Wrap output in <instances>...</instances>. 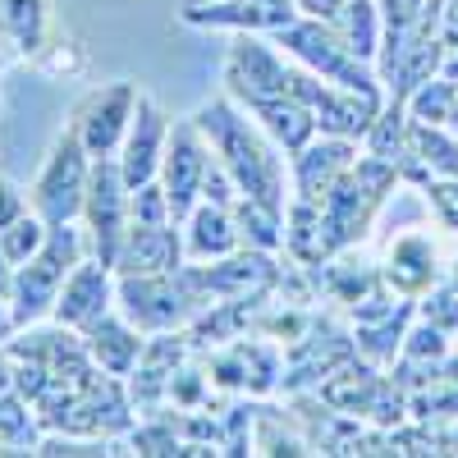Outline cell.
Instances as JSON below:
<instances>
[{
    "label": "cell",
    "instance_id": "cell-1",
    "mask_svg": "<svg viewBox=\"0 0 458 458\" xmlns=\"http://www.w3.org/2000/svg\"><path fill=\"white\" fill-rule=\"evenodd\" d=\"M193 120L211 142V157L234 174L239 193L276 207V211L289 207L284 202V157H280V147L266 138L261 124H252L229 97H216V101L198 106Z\"/></svg>",
    "mask_w": 458,
    "mask_h": 458
},
{
    "label": "cell",
    "instance_id": "cell-2",
    "mask_svg": "<svg viewBox=\"0 0 458 458\" xmlns=\"http://www.w3.org/2000/svg\"><path fill=\"white\" fill-rule=\"evenodd\" d=\"M394 183H399V165L371 157V151H367V157H358L349 170L330 183V193L321 198V220H326V248H330V257L335 252H349L367 234L376 207L386 202V193H390Z\"/></svg>",
    "mask_w": 458,
    "mask_h": 458
},
{
    "label": "cell",
    "instance_id": "cell-3",
    "mask_svg": "<svg viewBox=\"0 0 458 458\" xmlns=\"http://www.w3.org/2000/svg\"><path fill=\"white\" fill-rule=\"evenodd\" d=\"M276 37V47L298 60L308 73H317V79H330L339 88H349V92H362V97H376V101H386V83H380V73L371 69V60H358L349 47H344V37L335 32L330 19H312V14H298L289 28L271 32Z\"/></svg>",
    "mask_w": 458,
    "mask_h": 458
},
{
    "label": "cell",
    "instance_id": "cell-4",
    "mask_svg": "<svg viewBox=\"0 0 458 458\" xmlns=\"http://www.w3.org/2000/svg\"><path fill=\"white\" fill-rule=\"evenodd\" d=\"M83 261V239H79V229L69 225H51V234L47 243L37 248L23 266H14V284H10V312H14V326H32V321H42L51 308H55V298L69 280V271Z\"/></svg>",
    "mask_w": 458,
    "mask_h": 458
},
{
    "label": "cell",
    "instance_id": "cell-5",
    "mask_svg": "<svg viewBox=\"0 0 458 458\" xmlns=\"http://www.w3.org/2000/svg\"><path fill=\"white\" fill-rule=\"evenodd\" d=\"M114 302L129 326H138L142 335H161V330H179L193 326V317L202 312V298L188 284L183 266L170 276H114Z\"/></svg>",
    "mask_w": 458,
    "mask_h": 458
},
{
    "label": "cell",
    "instance_id": "cell-6",
    "mask_svg": "<svg viewBox=\"0 0 458 458\" xmlns=\"http://www.w3.org/2000/svg\"><path fill=\"white\" fill-rule=\"evenodd\" d=\"M88 179H92V151L83 147L79 129H64L51 147V157L42 165L32 183V211L42 216L47 225H69L73 216H83V202H88Z\"/></svg>",
    "mask_w": 458,
    "mask_h": 458
},
{
    "label": "cell",
    "instance_id": "cell-7",
    "mask_svg": "<svg viewBox=\"0 0 458 458\" xmlns=\"http://www.w3.org/2000/svg\"><path fill=\"white\" fill-rule=\"evenodd\" d=\"M289 55L276 47V37L266 42V32H234V47L225 55V92L239 106H257L289 92Z\"/></svg>",
    "mask_w": 458,
    "mask_h": 458
},
{
    "label": "cell",
    "instance_id": "cell-8",
    "mask_svg": "<svg viewBox=\"0 0 458 458\" xmlns=\"http://www.w3.org/2000/svg\"><path fill=\"white\" fill-rule=\"evenodd\" d=\"M83 220L92 234V252L114 266L129 234V183L120 174L114 157H92V179H88V202H83Z\"/></svg>",
    "mask_w": 458,
    "mask_h": 458
},
{
    "label": "cell",
    "instance_id": "cell-9",
    "mask_svg": "<svg viewBox=\"0 0 458 458\" xmlns=\"http://www.w3.org/2000/svg\"><path fill=\"white\" fill-rule=\"evenodd\" d=\"M289 92L312 110V120H317L321 133L353 138V142L367 138L371 120L380 114V106H386V101H376V97H362V92L339 88V83H330V79H317V73H308V69H293Z\"/></svg>",
    "mask_w": 458,
    "mask_h": 458
},
{
    "label": "cell",
    "instance_id": "cell-10",
    "mask_svg": "<svg viewBox=\"0 0 458 458\" xmlns=\"http://www.w3.org/2000/svg\"><path fill=\"white\" fill-rule=\"evenodd\" d=\"M207 165H211V142L198 129V120H174L170 124V142H165V161H161V183H165L174 225L188 220L193 207L202 202Z\"/></svg>",
    "mask_w": 458,
    "mask_h": 458
},
{
    "label": "cell",
    "instance_id": "cell-11",
    "mask_svg": "<svg viewBox=\"0 0 458 458\" xmlns=\"http://www.w3.org/2000/svg\"><path fill=\"white\" fill-rule=\"evenodd\" d=\"M165 142H170V114L157 106L151 92H138V106H133V120H129V133L114 151L120 161V174L129 183V193L151 179H161V161H165Z\"/></svg>",
    "mask_w": 458,
    "mask_h": 458
},
{
    "label": "cell",
    "instance_id": "cell-12",
    "mask_svg": "<svg viewBox=\"0 0 458 458\" xmlns=\"http://www.w3.org/2000/svg\"><path fill=\"white\" fill-rule=\"evenodd\" d=\"M133 106H138V83H110V88H97L73 110V129H79L92 157H114L120 151L129 120H133Z\"/></svg>",
    "mask_w": 458,
    "mask_h": 458
},
{
    "label": "cell",
    "instance_id": "cell-13",
    "mask_svg": "<svg viewBox=\"0 0 458 458\" xmlns=\"http://www.w3.org/2000/svg\"><path fill=\"white\" fill-rule=\"evenodd\" d=\"M110 302H114V266H106L101 257H83L79 266L69 271V280H64V289H60V298H55V308H51V317L60 321V326H69V330H92L106 312H110Z\"/></svg>",
    "mask_w": 458,
    "mask_h": 458
},
{
    "label": "cell",
    "instance_id": "cell-14",
    "mask_svg": "<svg viewBox=\"0 0 458 458\" xmlns=\"http://www.w3.org/2000/svg\"><path fill=\"white\" fill-rule=\"evenodd\" d=\"M298 0H211V5H183L188 28H220V32H280L298 19Z\"/></svg>",
    "mask_w": 458,
    "mask_h": 458
},
{
    "label": "cell",
    "instance_id": "cell-15",
    "mask_svg": "<svg viewBox=\"0 0 458 458\" xmlns=\"http://www.w3.org/2000/svg\"><path fill=\"white\" fill-rule=\"evenodd\" d=\"M193 349V335H179V330H161L142 344V358L129 371V399L138 412H157L165 403V390L179 371V362Z\"/></svg>",
    "mask_w": 458,
    "mask_h": 458
},
{
    "label": "cell",
    "instance_id": "cell-16",
    "mask_svg": "<svg viewBox=\"0 0 458 458\" xmlns=\"http://www.w3.org/2000/svg\"><path fill=\"white\" fill-rule=\"evenodd\" d=\"M358 161V142L353 138H335V133H317L302 151L289 157V179H293V198L317 202L330 193V183Z\"/></svg>",
    "mask_w": 458,
    "mask_h": 458
},
{
    "label": "cell",
    "instance_id": "cell-17",
    "mask_svg": "<svg viewBox=\"0 0 458 458\" xmlns=\"http://www.w3.org/2000/svg\"><path fill=\"white\" fill-rule=\"evenodd\" d=\"M380 276H386V284L403 298H422L436 280H440V252L431 243L427 229H408V234H399L386 252V261H380Z\"/></svg>",
    "mask_w": 458,
    "mask_h": 458
},
{
    "label": "cell",
    "instance_id": "cell-18",
    "mask_svg": "<svg viewBox=\"0 0 458 458\" xmlns=\"http://www.w3.org/2000/svg\"><path fill=\"white\" fill-rule=\"evenodd\" d=\"M183 266V234L174 225H129L114 276H170Z\"/></svg>",
    "mask_w": 458,
    "mask_h": 458
},
{
    "label": "cell",
    "instance_id": "cell-19",
    "mask_svg": "<svg viewBox=\"0 0 458 458\" xmlns=\"http://www.w3.org/2000/svg\"><path fill=\"white\" fill-rule=\"evenodd\" d=\"M412 174V179H449L458 174V133L449 124H422L412 120V133H408V161L399 165V174Z\"/></svg>",
    "mask_w": 458,
    "mask_h": 458
},
{
    "label": "cell",
    "instance_id": "cell-20",
    "mask_svg": "<svg viewBox=\"0 0 458 458\" xmlns=\"http://www.w3.org/2000/svg\"><path fill=\"white\" fill-rule=\"evenodd\" d=\"M142 330L138 326H129L124 317H101L92 330H83V344H88V353H92V362L106 371V376H120V380H129V371L138 367V358H142V344L147 339H138Z\"/></svg>",
    "mask_w": 458,
    "mask_h": 458
},
{
    "label": "cell",
    "instance_id": "cell-21",
    "mask_svg": "<svg viewBox=\"0 0 458 458\" xmlns=\"http://www.w3.org/2000/svg\"><path fill=\"white\" fill-rule=\"evenodd\" d=\"M183 225H188L183 229V257H193V261H216V257H229V252L243 248L234 216L216 202H198Z\"/></svg>",
    "mask_w": 458,
    "mask_h": 458
},
{
    "label": "cell",
    "instance_id": "cell-22",
    "mask_svg": "<svg viewBox=\"0 0 458 458\" xmlns=\"http://www.w3.org/2000/svg\"><path fill=\"white\" fill-rule=\"evenodd\" d=\"M380 386V367L367 362L362 353H353L349 362H339L321 386H317V399L330 408V412H349V417H367V403Z\"/></svg>",
    "mask_w": 458,
    "mask_h": 458
},
{
    "label": "cell",
    "instance_id": "cell-23",
    "mask_svg": "<svg viewBox=\"0 0 458 458\" xmlns=\"http://www.w3.org/2000/svg\"><path fill=\"white\" fill-rule=\"evenodd\" d=\"M252 110V120L266 129V138H271L284 157H293V151H302L321 129H317V120H312V110L302 106L293 92H284V97H271V101H257V106H248Z\"/></svg>",
    "mask_w": 458,
    "mask_h": 458
},
{
    "label": "cell",
    "instance_id": "cell-24",
    "mask_svg": "<svg viewBox=\"0 0 458 458\" xmlns=\"http://www.w3.org/2000/svg\"><path fill=\"white\" fill-rule=\"evenodd\" d=\"M412 317H417V302H412V298H403V302H399V308H394L390 317H380V321H367V326H358V330H353L358 353H362L367 362H376V367L394 362V358L403 353V339H408V326H412Z\"/></svg>",
    "mask_w": 458,
    "mask_h": 458
},
{
    "label": "cell",
    "instance_id": "cell-25",
    "mask_svg": "<svg viewBox=\"0 0 458 458\" xmlns=\"http://www.w3.org/2000/svg\"><path fill=\"white\" fill-rule=\"evenodd\" d=\"M0 37L19 55L47 47V0H0Z\"/></svg>",
    "mask_w": 458,
    "mask_h": 458
},
{
    "label": "cell",
    "instance_id": "cell-26",
    "mask_svg": "<svg viewBox=\"0 0 458 458\" xmlns=\"http://www.w3.org/2000/svg\"><path fill=\"white\" fill-rule=\"evenodd\" d=\"M335 32L344 37V47H349L358 60H371L376 64V55H380V5L376 0H349L335 19Z\"/></svg>",
    "mask_w": 458,
    "mask_h": 458
},
{
    "label": "cell",
    "instance_id": "cell-27",
    "mask_svg": "<svg viewBox=\"0 0 458 458\" xmlns=\"http://www.w3.org/2000/svg\"><path fill=\"white\" fill-rule=\"evenodd\" d=\"M408 133H412L408 106H403V101H386V106H380V114L371 120V129H367L362 142H367L371 157L390 161V165H403V161H408Z\"/></svg>",
    "mask_w": 458,
    "mask_h": 458
},
{
    "label": "cell",
    "instance_id": "cell-28",
    "mask_svg": "<svg viewBox=\"0 0 458 458\" xmlns=\"http://www.w3.org/2000/svg\"><path fill=\"white\" fill-rule=\"evenodd\" d=\"M10 367H14V390L37 403L51 390V358H47V335H28V344H10Z\"/></svg>",
    "mask_w": 458,
    "mask_h": 458
},
{
    "label": "cell",
    "instance_id": "cell-29",
    "mask_svg": "<svg viewBox=\"0 0 458 458\" xmlns=\"http://www.w3.org/2000/svg\"><path fill=\"white\" fill-rule=\"evenodd\" d=\"M454 97H458V83H454V79H445V73H436V79H427V83L417 88L403 106H408L412 120H422V124H449Z\"/></svg>",
    "mask_w": 458,
    "mask_h": 458
},
{
    "label": "cell",
    "instance_id": "cell-30",
    "mask_svg": "<svg viewBox=\"0 0 458 458\" xmlns=\"http://www.w3.org/2000/svg\"><path fill=\"white\" fill-rule=\"evenodd\" d=\"M47 234H51V225L37 216V211H23L14 225H5L0 229V252H5V261L10 266H23L37 248L47 243Z\"/></svg>",
    "mask_w": 458,
    "mask_h": 458
},
{
    "label": "cell",
    "instance_id": "cell-31",
    "mask_svg": "<svg viewBox=\"0 0 458 458\" xmlns=\"http://www.w3.org/2000/svg\"><path fill=\"white\" fill-rule=\"evenodd\" d=\"M380 5V37H412L422 28H436L431 23V0H376Z\"/></svg>",
    "mask_w": 458,
    "mask_h": 458
},
{
    "label": "cell",
    "instance_id": "cell-32",
    "mask_svg": "<svg viewBox=\"0 0 458 458\" xmlns=\"http://www.w3.org/2000/svg\"><path fill=\"white\" fill-rule=\"evenodd\" d=\"M445 358H449V330H440V326H431V321L408 326V339H403L399 362H408V367H436V362H445Z\"/></svg>",
    "mask_w": 458,
    "mask_h": 458
},
{
    "label": "cell",
    "instance_id": "cell-33",
    "mask_svg": "<svg viewBox=\"0 0 458 458\" xmlns=\"http://www.w3.org/2000/svg\"><path fill=\"white\" fill-rule=\"evenodd\" d=\"M417 317L449 330V335H458V289L449 280H436L422 298H417Z\"/></svg>",
    "mask_w": 458,
    "mask_h": 458
},
{
    "label": "cell",
    "instance_id": "cell-34",
    "mask_svg": "<svg viewBox=\"0 0 458 458\" xmlns=\"http://www.w3.org/2000/svg\"><path fill=\"white\" fill-rule=\"evenodd\" d=\"M129 225H174L161 179H151V183H142V188L129 193Z\"/></svg>",
    "mask_w": 458,
    "mask_h": 458
},
{
    "label": "cell",
    "instance_id": "cell-35",
    "mask_svg": "<svg viewBox=\"0 0 458 458\" xmlns=\"http://www.w3.org/2000/svg\"><path fill=\"white\" fill-rule=\"evenodd\" d=\"M207 386H211V376H202L198 367H183V362H179V371H174V380H170L165 399H170L174 408H183V412H198Z\"/></svg>",
    "mask_w": 458,
    "mask_h": 458
},
{
    "label": "cell",
    "instance_id": "cell-36",
    "mask_svg": "<svg viewBox=\"0 0 458 458\" xmlns=\"http://www.w3.org/2000/svg\"><path fill=\"white\" fill-rule=\"evenodd\" d=\"M427 202H431V211H436V220L445 229H458V174L431 179L427 183Z\"/></svg>",
    "mask_w": 458,
    "mask_h": 458
},
{
    "label": "cell",
    "instance_id": "cell-37",
    "mask_svg": "<svg viewBox=\"0 0 458 458\" xmlns=\"http://www.w3.org/2000/svg\"><path fill=\"white\" fill-rule=\"evenodd\" d=\"M23 211H28V198L19 193V188H14L10 179H0V229H5V225H14Z\"/></svg>",
    "mask_w": 458,
    "mask_h": 458
},
{
    "label": "cell",
    "instance_id": "cell-38",
    "mask_svg": "<svg viewBox=\"0 0 458 458\" xmlns=\"http://www.w3.org/2000/svg\"><path fill=\"white\" fill-rule=\"evenodd\" d=\"M436 32H440L445 47H458V0H445L436 10Z\"/></svg>",
    "mask_w": 458,
    "mask_h": 458
},
{
    "label": "cell",
    "instance_id": "cell-39",
    "mask_svg": "<svg viewBox=\"0 0 458 458\" xmlns=\"http://www.w3.org/2000/svg\"><path fill=\"white\" fill-rule=\"evenodd\" d=\"M349 0H298V10L302 14H312V19H335Z\"/></svg>",
    "mask_w": 458,
    "mask_h": 458
},
{
    "label": "cell",
    "instance_id": "cell-40",
    "mask_svg": "<svg viewBox=\"0 0 458 458\" xmlns=\"http://www.w3.org/2000/svg\"><path fill=\"white\" fill-rule=\"evenodd\" d=\"M14 390V367H10V349L0 353V394H10Z\"/></svg>",
    "mask_w": 458,
    "mask_h": 458
},
{
    "label": "cell",
    "instance_id": "cell-41",
    "mask_svg": "<svg viewBox=\"0 0 458 458\" xmlns=\"http://www.w3.org/2000/svg\"><path fill=\"white\" fill-rule=\"evenodd\" d=\"M440 73L458 83V47H445V64H440Z\"/></svg>",
    "mask_w": 458,
    "mask_h": 458
},
{
    "label": "cell",
    "instance_id": "cell-42",
    "mask_svg": "<svg viewBox=\"0 0 458 458\" xmlns=\"http://www.w3.org/2000/svg\"><path fill=\"white\" fill-rule=\"evenodd\" d=\"M10 330H19V326H14V312L5 308V293H0V339H5Z\"/></svg>",
    "mask_w": 458,
    "mask_h": 458
},
{
    "label": "cell",
    "instance_id": "cell-43",
    "mask_svg": "<svg viewBox=\"0 0 458 458\" xmlns=\"http://www.w3.org/2000/svg\"><path fill=\"white\" fill-rule=\"evenodd\" d=\"M10 284H14V266L5 261V252H0V293H10Z\"/></svg>",
    "mask_w": 458,
    "mask_h": 458
},
{
    "label": "cell",
    "instance_id": "cell-44",
    "mask_svg": "<svg viewBox=\"0 0 458 458\" xmlns=\"http://www.w3.org/2000/svg\"><path fill=\"white\" fill-rule=\"evenodd\" d=\"M449 129L458 133V97H454V110H449Z\"/></svg>",
    "mask_w": 458,
    "mask_h": 458
},
{
    "label": "cell",
    "instance_id": "cell-45",
    "mask_svg": "<svg viewBox=\"0 0 458 458\" xmlns=\"http://www.w3.org/2000/svg\"><path fill=\"white\" fill-rule=\"evenodd\" d=\"M449 284H454V289H458V261H454V271H449Z\"/></svg>",
    "mask_w": 458,
    "mask_h": 458
},
{
    "label": "cell",
    "instance_id": "cell-46",
    "mask_svg": "<svg viewBox=\"0 0 458 458\" xmlns=\"http://www.w3.org/2000/svg\"><path fill=\"white\" fill-rule=\"evenodd\" d=\"M440 5H445V0H431V23H436V10H440Z\"/></svg>",
    "mask_w": 458,
    "mask_h": 458
},
{
    "label": "cell",
    "instance_id": "cell-47",
    "mask_svg": "<svg viewBox=\"0 0 458 458\" xmlns=\"http://www.w3.org/2000/svg\"><path fill=\"white\" fill-rule=\"evenodd\" d=\"M183 5H211V0H183Z\"/></svg>",
    "mask_w": 458,
    "mask_h": 458
},
{
    "label": "cell",
    "instance_id": "cell-48",
    "mask_svg": "<svg viewBox=\"0 0 458 458\" xmlns=\"http://www.w3.org/2000/svg\"><path fill=\"white\" fill-rule=\"evenodd\" d=\"M0 47H5V37H0ZM0 64H5V51H0Z\"/></svg>",
    "mask_w": 458,
    "mask_h": 458
}]
</instances>
